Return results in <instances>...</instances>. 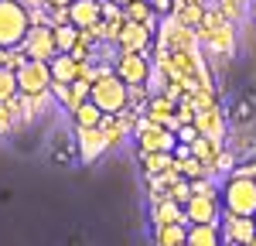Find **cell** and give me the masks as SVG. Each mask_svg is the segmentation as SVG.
<instances>
[{"label":"cell","mask_w":256,"mask_h":246,"mask_svg":"<svg viewBox=\"0 0 256 246\" xmlns=\"http://www.w3.org/2000/svg\"><path fill=\"white\" fill-rule=\"evenodd\" d=\"M147 72H150V68H147V58H144L140 52H126V55L120 58V68H116V76L126 82V86H144V82H147Z\"/></svg>","instance_id":"obj_5"},{"label":"cell","mask_w":256,"mask_h":246,"mask_svg":"<svg viewBox=\"0 0 256 246\" xmlns=\"http://www.w3.org/2000/svg\"><path fill=\"white\" fill-rule=\"evenodd\" d=\"M184 219L181 222H160V229H158V243L160 246H174V243H184L188 240V229H184Z\"/></svg>","instance_id":"obj_14"},{"label":"cell","mask_w":256,"mask_h":246,"mask_svg":"<svg viewBox=\"0 0 256 246\" xmlns=\"http://www.w3.org/2000/svg\"><path fill=\"white\" fill-rule=\"evenodd\" d=\"M198 171H202V168H198V161H195V158H192V161H184V174H192V178H195Z\"/></svg>","instance_id":"obj_23"},{"label":"cell","mask_w":256,"mask_h":246,"mask_svg":"<svg viewBox=\"0 0 256 246\" xmlns=\"http://www.w3.org/2000/svg\"><path fill=\"white\" fill-rule=\"evenodd\" d=\"M72 113H76V126H99L102 116H106V113H102L89 96H86L82 102H76V106H72Z\"/></svg>","instance_id":"obj_13"},{"label":"cell","mask_w":256,"mask_h":246,"mask_svg":"<svg viewBox=\"0 0 256 246\" xmlns=\"http://www.w3.org/2000/svg\"><path fill=\"white\" fill-rule=\"evenodd\" d=\"M226 208L232 216H256V178H239L232 174L226 184V195H222Z\"/></svg>","instance_id":"obj_3"},{"label":"cell","mask_w":256,"mask_h":246,"mask_svg":"<svg viewBox=\"0 0 256 246\" xmlns=\"http://www.w3.org/2000/svg\"><path fill=\"white\" fill-rule=\"evenodd\" d=\"M236 174H239V178H256V161H250V164H242V168H236Z\"/></svg>","instance_id":"obj_21"},{"label":"cell","mask_w":256,"mask_h":246,"mask_svg":"<svg viewBox=\"0 0 256 246\" xmlns=\"http://www.w3.org/2000/svg\"><path fill=\"white\" fill-rule=\"evenodd\" d=\"M89 100L96 102L102 113H123L126 100H130V86L120 79L116 72H102L96 82H89Z\"/></svg>","instance_id":"obj_1"},{"label":"cell","mask_w":256,"mask_h":246,"mask_svg":"<svg viewBox=\"0 0 256 246\" xmlns=\"http://www.w3.org/2000/svg\"><path fill=\"white\" fill-rule=\"evenodd\" d=\"M52 41H55V52H72L76 41H79V28L72 20H62L52 28Z\"/></svg>","instance_id":"obj_12"},{"label":"cell","mask_w":256,"mask_h":246,"mask_svg":"<svg viewBox=\"0 0 256 246\" xmlns=\"http://www.w3.org/2000/svg\"><path fill=\"white\" fill-rule=\"evenodd\" d=\"M226 240H236V243H256V222H253V216H232V212H229Z\"/></svg>","instance_id":"obj_9"},{"label":"cell","mask_w":256,"mask_h":246,"mask_svg":"<svg viewBox=\"0 0 256 246\" xmlns=\"http://www.w3.org/2000/svg\"><path fill=\"white\" fill-rule=\"evenodd\" d=\"M99 18H102L99 0H72V4H68V20H72L76 28H89V24H96Z\"/></svg>","instance_id":"obj_7"},{"label":"cell","mask_w":256,"mask_h":246,"mask_svg":"<svg viewBox=\"0 0 256 246\" xmlns=\"http://www.w3.org/2000/svg\"><path fill=\"white\" fill-rule=\"evenodd\" d=\"M24 41H28V48H31V58L48 62L52 55H55V41H52V28H31Z\"/></svg>","instance_id":"obj_8"},{"label":"cell","mask_w":256,"mask_h":246,"mask_svg":"<svg viewBox=\"0 0 256 246\" xmlns=\"http://www.w3.org/2000/svg\"><path fill=\"white\" fill-rule=\"evenodd\" d=\"M52 86V65L41 58H28L24 65L18 68V89L28 92V96H38Z\"/></svg>","instance_id":"obj_4"},{"label":"cell","mask_w":256,"mask_h":246,"mask_svg":"<svg viewBox=\"0 0 256 246\" xmlns=\"http://www.w3.org/2000/svg\"><path fill=\"white\" fill-rule=\"evenodd\" d=\"M184 222H216V198L212 195H192L184 202Z\"/></svg>","instance_id":"obj_6"},{"label":"cell","mask_w":256,"mask_h":246,"mask_svg":"<svg viewBox=\"0 0 256 246\" xmlns=\"http://www.w3.org/2000/svg\"><path fill=\"white\" fill-rule=\"evenodd\" d=\"M178 140H184V144H195V140H198V134H195V130H181V134H178Z\"/></svg>","instance_id":"obj_22"},{"label":"cell","mask_w":256,"mask_h":246,"mask_svg":"<svg viewBox=\"0 0 256 246\" xmlns=\"http://www.w3.org/2000/svg\"><path fill=\"white\" fill-rule=\"evenodd\" d=\"M144 144H147L150 150H168V147H174V137H171V134H164V130H158V134L144 137Z\"/></svg>","instance_id":"obj_18"},{"label":"cell","mask_w":256,"mask_h":246,"mask_svg":"<svg viewBox=\"0 0 256 246\" xmlns=\"http://www.w3.org/2000/svg\"><path fill=\"white\" fill-rule=\"evenodd\" d=\"M44 4H48V7H68L72 0H44Z\"/></svg>","instance_id":"obj_24"},{"label":"cell","mask_w":256,"mask_h":246,"mask_svg":"<svg viewBox=\"0 0 256 246\" xmlns=\"http://www.w3.org/2000/svg\"><path fill=\"white\" fill-rule=\"evenodd\" d=\"M113 4H120V7H126V4H130V0H113Z\"/></svg>","instance_id":"obj_25"},{"label":"cell","mask_w":256,"mask_h":246,"mask_svg":"<svg viewBox=\"0 0 256 246\" xmlns=\"http://www.w3.org/2000/svg\"><path fill=\"white\" fill-rule=\"evenodd\" d=\"M253 222H256V216H253Z\"/></svg>","instance_id":"obj_26"},{"label":"cell","mask_w":256,"mask_h":246,"mask_svg":"<svg viewBox=\"0 0 256 246\" xmlns=\"http://www.w3.org/2000/svg\"><path fill=\"white\" fill-rule=\"evenodd\" d=\"M253 116H256V110H253V102H250V100H239L236 106H232V120H236V123H250Z\"/></svg>","instance_id":"obj_19"},{"label":"cell","mask_w":256,"mask_h":246,"mask_svg":"<svg viewBox=\"0 0 256 246\" xmlns=\"http://www.w3.org/2000/svg\"><path fill=\"white\" fill-rule=\"evenodd\" d=\"M168 113H171V102H168V100H164V102H154V120H164V116H168Z\"/></svg>","instance_id":"obj_20"},{"label":"cell","mask_w":256,"mask_h":246,"mask_svg":"<svg viewBox=\"0 0 256 246\" xmlns=\"http://www.w3.org/2000/svg\"><path fill=\"white\" fill-rule=\"evenodd\" d=\"M120 41H123V48H126V52H140V48L150 41V31H147V24H144V20H130V24L120 31Z\"/></svg>","instance_id":"obj_11"},{"label":"cell","mask_w":256,"mask_h":246,"mask_svg":"<svg viewBox=\"0 0 256 246\" xmlns=\"http://www.w3.org/2000/svg\"><path fill=\"white\" fill-rule=\"evenodd\" d=\"M123 14H126L130 20H144V24L150 20V10H147V4H144V0H130V4L123 7Z\"/></svg>","instance_id":"obj_17"},{"label":"cell","mask_w":256,"mask_h":246,"mask_svg":"<svg viewBox=\"0 0 256 246\" xmlns=\"http://www.w3.org/2000/svg\"><path fill=\"white\" fill-rule=\"evenodd\" d=\"M14 92H18V72L7 68V65H0V102H7Z\"/></svg>","instance_id":"obj_16"},{"label":"cell","mask_w":256,"mask_h":246,"mask_svg":"<svg viewBox=\"0 0 256 246\" xmlns=\"http://www.w3.org/2000/svg\"><path fill=\"white\" fill-rule=\"evenodd\" d=\"M31 31V20H28V10L18 0H0V48H18L24 44Z\"/></svg>","instance_id":"obj_2"},{"label":"cell","mask_w":256,"mask_h":246,"mask_svg":"<svg viewBox=\"0 0 256 246\" xmlns=\"http://www.w3.org/2000/svg\"><path fill=\"white\" fill-rule=\"evenodd\" d=\"M79 140H82V150L86 154H96L99 147L106 144V137L99 134V126H79Z\"/></svg>","instance_id":"obj_15"},{"label":"cell","mask_w":256,"mask_h":246,"mask_svg":"<svg viewBox=\"0 0 256 246\" xmlns=\"http://www.w3.org/2000/svg\"><path fill=\"white\" fill-rule=\"evenodd\" d=\"M222 232H218V222H192L188 229V246H218Z\"/></svg>","instance_id":"obj_10"}]
</instances>
